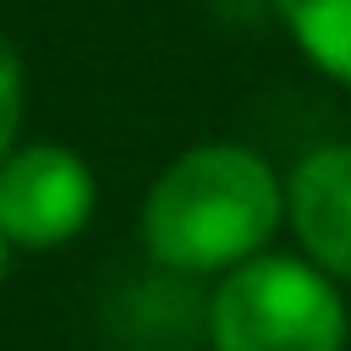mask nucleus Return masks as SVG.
Returning <instances> with one entry per match:
<instances>
[{
    "label": "nucleus",
    "instance_id": "obj_7",
    "mask_svg": "<svg viewBox=\"0 0 351 351\" xmlns=\"http://www.w3.org/2000/svg\"><path fill=\"white\" fill-rule=\"evenodd\" d=\"M5 263H11V241L0 236V280H5Z\"/></svg>",
    "mask_w": 351,
    "mask_h": 351
},
{
    "label": "nucleus",
    "instance_id": "obj_2",
    "mask_svg": "<svg viewBox=\"0 0 351 351\" xmlns=\"http://www.w3.org/2000/svg\"><path fill=\"white\" fill-rule=\"evenodd\" d=\"M346 335L340 285L296 252H258L219 274L208 302L214 351H346Z\"/></svg>",
    "mask_w": 351,
    "mask_h": 351
},
{
    "label": "nucleus",
    "instance_id": "obj_1",
    "mask_svg": "<svg viewBox=\"0 0 351 351\" xmlns=\"http://www.w3.org/2000/svg\"><path fill=\"white\" fill-rule=\"evenodd\" d=\"M285 219L280 170L247 143L176 154L143 197V247L170 274H230L269 252Z\"/></svg>",
    "mask_w": 351,
    "mask_h": 351
},
{
    "label": "nucleus",
    "instance_id": "obj_4",
    "mask_svg": "<svg viewBox=\"0 0 351 351\" xmlns=\"http://www.w3.org/2000/svg\"><path fill=\"white\" fill-rule=\"evenodd\" d=\"M285 219L302 258L329 280H351V143H324L285 181Z\"/></svg>",
    "mask_w": 351,
    "mask_h": 351
},
{
    "label": "nucleus",
    "instance_id": "obj_5",
    "mask_svg": "<svg viewBox=\"0 0 351 351\" xmlns=\"http://www.w3.org/2000/svg\"><path fill=\"white\" fill-rule=\"evenodd\" d=\"M296 49L335 82L351 88V0H274Z\"/></svg>",
    "mask_w": 351,
    "mask_h": 351
},
{
    "label": "nucleus",
    "instance_id": "obj_3",
    "mask_svg": "<svg viewBox=\"0 0 351 351\" xmlns=\"http://www.w3.org/2000/svg\"><path fill=\"white\" fill-rule=\"evenodd\" d=\"M99 181L77 148L22 143L0 165V236L22 252H55L93 219Z\"/></svg>",
    "mask_w": 351,
    "mask_h": 351
},
{
    "label": "nucleus",
    "instance_id": "obj_6",
    "mask_svg": "<svg viewBox=\"0 0 351 351\" xmlns=\"http://www.w3.org/2000/svg\"><path fill=\"white\" fill-rule=\"evenodd\" d=\"M22 104H27L22 55H16V44L0 33V165H5V154L16 148V132H22Z\"/></svg>",
    "mask_w": 351,
    "mask_h": 351
}]
</instances>
